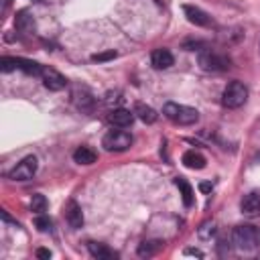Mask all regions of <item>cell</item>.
I'll return each instance as SVG.
<instances>
[{"label": "cell", "instance_id": "6da1fadb", "mask_svg": "<svg viewBox=\"0 0 260 260\" xmlns=\"http://www.w3.org/2000/svg\"><path fill=\"white\" fill-rule=\"evenodd\" d=\"M232 242L242 252H252L260 246V228L252 223H238L232 230Z\"/></svg>", "mask_w": 260, "mask_h": 260}, {"label": "cell", "instance_id": "7a4b0ae2", "mask_svg": "<svg viewBox=\"0 0 260 260\" xmlns=\"http://www.w3.org/2000/svg\"><path fill=\"white\" fill-rule=\"evenodd\" d=\"M162 114L179 126H191L199 120V112L191 106H183V104H175V102H167L162 106Z\"/></svg>", "mask_w": 260, "mask_h": 260}, {"label": "cell", "instance_id": "3957f363", "mask_svg": "<svg viewBox=\"0 0 260 260\" xmlns=\"http://www.w3.org/2000/svg\"><path fill=\"white\" fill-rule=\"evenodd\" d=\"M248 100V87L242 83V81H232L225 85L223 93H221V104L230 110H236V108H242Z\"/></svg>", "mask_w": 260, "mask_h": 260}, {"label": "cell", "instance_id": "277c9868", "mask_svg": "<svg viewBox=\"0 0 260 260\" xmlns=\"http://www.w3.org/2000/svg\"><path fill=\"white\" fill-rule=\"evenodd\" d=\"M197 63L203 71H225L232 67V59L217 51H201L197 57Z\"/></svg>", "mask_w": 260, "mask_h": 260}, {"label": "cell", "instance_id": "5b68a950", "mask_svg": "<svg viewBox=\"0 0 260 260\" xmlns=\"http://www.w3.org/2000/svg\"><path fill=\"white\" fill-rule=\"evenodd\" d=\"M132 134L130 132H124V130H110L104 138H102V146L108 150V152H122V150H128L132 146Z\"/></svg>", "mask_w": 260, "mask_h": 260}, {"label": "cell", "instance_id": "8992f818", "mask_svg": "<svg viewBox=\"0 0 260 260\" xmlns=\"http://www.w3.org/2000/svg\"><path fill=\"white\" fill-rule=\"evenodd\" d=\"M37 169H39V160H37V156H35V154H28V156H24V158L10 171L8 177H10L12 181H28V179L35 177Z\"/></svg>", "mask_w": 260, "mask_h": 260}, {"label": "cell", "instance_id": "52a82bcc", "mask_svg": "<svg viewBox=\"0 0 260 260\" xmlns=\"http://www.w3.org/2000/svg\"><path fill=\"white\" fill-rule=\"evenodd\" d=\"M41 79H43V85L51 91H61L65 85H67V79L53 67H43L41 71Z\"/></svg>", "mask_w": 260, "mask_h": 260}, {"label": "cell", "instance_id": "ba28073f", "mask_svg": "<svg viewBox=\"0 0 260 260\" xmlns=\"http://www.w3.org/2000/svg\"><path fill=\"white\" fill-rule=\"evenodd\" d=\"M183 12H185L187 20H189L191 24H195V26H209V24H211V16H209L205 10L197 8V6L185 4V6H183Z\"/></svg>", "mask_w": 260, "mask_h": 260}, {"label": "cell", "instance_id": "9c48e42d", "mask_svg": "<svg viewBox=\"0 0 260 260\" xmlns=\"http://www.w3.org/2000/svg\"><path fill=\"white\" fill-rule=\"evenodd\" d=\"M240 211L246 217H258L260 215V195L254 193V191L244 195L242 201H240Z\"/></svg>", "mask_w": 260, "mask_h": 260}, {"label": "cell", "instance_id": "30bf717a", "mask_svg": "<svg viewBox=\"0 0 260 260\" xmlns=\"http://www.w3.org/2000/svg\"><path fill=\"white\" fill-rule=\"evenodd\" d=\"M108 122L116 128H128L132 122H134V112L130 110H124V108H114L110 114H108Z\"/></svg>", "mask_w": 260, "mask_h": 260}, {"label": "cell", "instance_id": "8fae6325", "mask_svg": "<svg viewBox=\"0 0 260 260\" xmlns=\"http://www.w3.org/2000/svg\"><path fill=\"white\" fill-rule=\"evenodd\" d=\"M65 219H67V223H69L73 230H79V228L83 225V213H81V207H79L77 201L69 199V201L65 203Z\"/></svg>", "mask_w": 260, "mask_h": 260}, {"label": "cell", "instance_id": "7c38bea8", "mask_svg": "<svg viewBox=\"0 0 260 260\" xmlns=\"http://www.w3.org/2000/svg\"><path fill=\"white\" fill-rule=\"evenodd\" d=\"M150 61H152V67L156 69H169L175 63V57L169 49H154L150 55Z\"/></svg>", "mask_w": 260, "mask_h": 260}, {"label": "cell", "instance_id": "4fadbf2b", "mask_svg": "<svg viewBox=\"0 0 260 260\" xmlns=\"http://www.w3.org/2000/svg\"><path fill=\"white\" fill-rule=\"evenodd\" d=\"M87 250L98 260H114L116 258V252L110 250L106 244H100V242H87Z\"/></svg>", "mask_w": 260, "mask_h": 260}, {"label": "cell", "instance_id": "5bb4252c", "mask_svg": "<svg viewBox=\"0 0 260 260\" xmlns=\"http://www.w3.org/2000/svg\"><path fill=\"white\" fill-rule=\"evenodd\" d=\"M183 165L187 167V169H193V171H199V169H203L205 167V156L201 154V152H197V150H187L185 154H183Z\"/></svg>", "mask_w": 260, "mask_h": 260}, {"label": "cell", "instance_id": "9a60e30c", "mask_svg": "<svg viewBox=\"0 0 260 260\" xmlns=\"http://www.w3.org/2000/svg\"><path fill=\"white\" fill-rule=\"evenodd\" d=\"M162 246H165V242H160V240H146V242H142V244L138 246L136 254H138L140 258H150V256L158 254V252L162 250Z\"/></svg>", "mask_w": 260, "mask_h": 260}, {"label": "cell", "instance_id": "2e32d148", "mask_svg": "<svg viewBox=\"0 0 260 260\" xmlns=\"http://www.w3.org/2000/svg\"><path fill=\"white\" fill-rule=\"evenodd\" d=\"M73 160H75L77 165H93V162L98 160V154H95L89 146H79V148H75V152H73Z\"/></svg>", "mask_w": 260, "mask_h": 260}, {"label": "cell", "instance_id": "e0dca14e", "mask_svg": "<svg viewBox=\"0 0 260 260\" xmlns=\"http://www.w3.org/2000/svg\"><path fill=\"white\" fill-rule=\"evenodd\" d=\"M14 24H16V28H18L20 32H32V30H35V20H32V16L28 14V10H20V12L16 14V18H14Z\"/></svg>", "mask_w": 260, "mask_h": 260}, {"label": "cell", "instance_id": "ac0fdd59", "mask_svg": "<svg viewBox=\"0 0 260 260\" xmlns=\"http://www.w3.org/2000/svg\"><path fill=\"white\" fill-rule=\"evenodd\" d=\"M134 116H138L144 124H154L156 118H158L156 110H152L150 106H144V104H136V108H134Z\"/></svg>", "mask_w": 260, "mask_h": 260}, {"label": "cell", "instance_id": "d6986e66", "mask_svg": "<svg viewBox=\"0 0 260 260\" xmlns=\"http://www.w3.org/2000/svg\"><path fill=\"white\" fill-rule=\"evenodd\" d=\"M175 185H177L179 191H181V197H183L185 207H191V205H193V187L189 185V181L183 179V177H177V179H175Z\"/></svg>", "mask_w": 260, "mask_h": 260}, {"label": "cell", "instance_id": "ffe728a7", "mask_svg": "<svg viewBox=\"0 0 260 260\" xmlns=\"http://www.w3.org/2000/svg\"><path fill=\"white\" fill-rule=\"evenodd\" d=\"M16 69L28 73V75H41L43 71V65H39L37 61H30V59H22V57H16Z\"/></svg>", "mask_w": 260, "mask_h": 260}, {"label": "cell", "instance_id": "44dd1931", "mask_svg": "<svg viewBox=\"0 0 260 260\" xmlns=\"http://www.w3.org/2000/svg\"><path fill=\"white\" fill-rule=\"evenodd\" d=\"M30 209H32L35 213H45V211H47V199H45V195H41V193L32 195V199H30Z\"/></svg>", "mask_w": 260, "mask_h": 260}, {"label": "cell", "instance_id": "7402d4cb", "mask_svg": "<svg viewBox=\"0 0 260 260\" xmlns=\"http://www.w3.org/2000/svg\"><path fill=\"white\" fill-rule=\"evenodd\" d=\"M197 234H199L201 240H211L213 234H215V223H213V221H205V223H201V228L197 230Z\"/></svg>", "mask_w": 260, "mask_h": 260}, {"label": "cell", "instance_id": "603a6c76", "mask_svg": "<svg viewBox=\"0 0 260 260\" xmlns=\"http://www.w3.org/2000/svg\"><path fill=\"white\" fill-rule=\"evenodd\" d=\"M51 225H53V221H51L45 213H37V217H35V228H37L39 232H49Z\"/></svg>", "mask_w": 260, "mask_h": 260}, {"label": "cell", "instance_id": "cb8c5ba5", "mask_svg": "<svg viewBox=\"0 0 260 260\" xmlns=\"http://www.w3.org/2000/svg\"><path fill=\"white\" fill-rule=\"evenodd\" d=\"M0 69H2L4 73L14 71V69H16V57H2V59H0Z\"/></svg>", "mask_w": 260, "mask_h": 260}, {"label": "cell", "instance_id": "d4e9b609", "mask_svg": "<svg viewBox=\"0 0 260 260\" xmlns=\"http://www.w3.org/2000/svg\"><path fill=\"white\" fill-rule=\"evenodd\" d=\"M116 57V51H104V53H95L91 59L93 61H110V59H114Z\"/></svg>", "mask_w": 260, "mask_h": 260}, {"label": "cell", "instance_id": "484cf974", "mask_svg": "<svg viewBox=\"0 0 260 260\" xmlns=\"http://www.w3.org/2000/svg\"><path fill=\"white\" fill-rule=\"evenodd\" d=\"M37 258H51V250H47V248H39V250H37Z\"/></svg>", "mask_w": 260, "mask_h": 260}, {"label": "cell", "instance_id": "4316f807", "mask_svg": "<svg viewBox=\"0 0 260 260\" xmlns=\"http://www.w3.org/2000/svg\"><path fill=\"white\" fill-rule=\"evenodd\" d=\"M199 189H201L203 193H209V191H211V183H199Z\"/></svg>", "mask_w": 260, "mask_h": 260}, {"label": "cell", "instance_id": "83f0119b", "mask_svg": "<svg viewBox=\"0 0 260 260\" xmlns=\"http://www.w3.org/2000/svg\"><path fill=\"white\" fill-rule=\"evenodd\" d=\"M185 254H191V256H199V258L203 256V252H199V250H193V248H187V250H185Z\"/></svg>", "mask_w": 260, "mask_h": 260}]
</instances>
